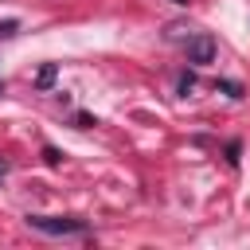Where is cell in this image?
<instances>
[{
	"instance_id": "3957f363",
	"label": "cell",
	"mask_w": 250,
	"mask_h": 250,
	"mask_svg": "<svg viewBox=\"0 0 250 250\" xmlns=\"http://www.w3.org/2000/svg\"><path fill=\"white\" fill-rule=\"evenodd\" d=\"M55 78H59V62H43V66L35 70V90L47 94V90L55 86Z\"/></svg>"
},
{
	"instance_id": "30bf717a",
	"label": "cell",
	"mask_w": 250,
	"mask_h": 250,
	"mask_svg": "<svg viewBox=\"0 0 250 250\" xmlns=\"http://www.w3.org/2000/svg\"><path fill=\"white\" fill-rule=\"evenodd\" d=\"M172 4H188V0H172Z\"/></svg>"
},
{
	"instance_id": "277c9868",
	"label": "cell",
	"mask_w": 250,
	"mask_h": 250,
	"mask_svg": "<svg viewBox=\"0 0 250 250\" xmlns=\"http://www.w3.org/2000/svg\"><path fill=\"white\" fill-rule=\"evenodd\" d=\"M215 86H219V90H223L227 98H234V102L242 98V86H238V82H230V78H223V82H215Z\"/></svg>"
},
{
	"instance_id": "ba28073f",
	"label": "cell",
	"mask_w": 250,
	"mask_h": 250,
	"mask_svg": "<svg viewBox=\"0 0 250 250\" xmlns=\"http://www.w3.org/2000/svg\"><path fill=\"white\" fill-rule=\"evenodd\" d=\"M238 152H242L238 141H230V145H227V164H238Z\"/></svg>"
},
{
	"instance_id": "8992f818",
	"label": "cell",
	"mask_w": 250,
	"mask_h": 250,
	"mask_svg": "<svg viewBox=\"0 0 250 250\" xmlns=\"http://www.w3.org/2000/svg\"><path fill=\"white\" fill-rule=\"evenodd\" d=\"M191 90H195V74L184 70V74H180V94H191Z\"/></svg>"
},
{
	"instance_id": "7a4b0ae2",
	"label": "cell",
	"mask_w": 250,
	"mask_h": 250,
	"mask_svg": "<svg viewBox=\"0 0 250 250\" xmlns=\"http://www.w3.org/2000/svg\"><path fill=\"white\" fill-rule=\"evenodd\" d=\"M184 55H188V62H191V66H207V62H215V35H207V31L188 35Z\"/></svg>"
},
{
	"instance_id": "5b68a950",
	"label": "cell",
	"mask_w": 250,
	"mask_h": 250,
	"mask_svg": "<svg viewBox=\"0 0 250 250\" xmlns=\"http://www.w3.org/2000/svg\"><path fill=\"white\" fill-rule=\"evenodd\" d=\"M43 160H47L51 168H59V164H62V152H59L55 145H47V148H43Z\"/></svg>"
},
{
	"instance_id": "8fae6325",
	"label": "cell",
	"mask_w": 250,
	"mask_h": 250,
	"mask_svg": "<svg viewBox=\"0 0 250 250\" xmlns=\"http://www.w3.org/2000/svg\"><path fill=\"white\" fill-rule=\"evenodd\" d=\"M0 94H4V82H0Z\"/></svg>"
},
{
	"instance_id": "6da1fadb",
	"label": "cell",
	"mask_w": 250,
	"mask_h": 250,
	"mask_svg": "<svg viewBox=\"0 0 250 250\" xmlns=\"http://www.w3.org/2000/svg\"><path fill=\"white\" fill-rule=\"evenodd\" d=\"M27 227L43 230V234H86V219H74V215H27Z\"/></svg>"
},
{
	"instance_id": "52a82bcc",
	"label": "cell",
	"mask_w": 250,
	"mask_h": 250,
	"mask_svg": "<svg viewBox=\"0 0 250 250\" xmlns=\"http://www.w3.org/2000/svg\"><path fill=\"white\" fill-rule=\"evenodd\" d=\"M74 125H78V129H94L98 117H94V113H74Z\"/></svg>"
},
{
	"instance_id": "9c48e42d",
	"label": "cell",
	"mask_w": 250,
	"mask_h": 250,
	"mask_svg": "<svg viewBox=\"0 0 250 250\" xmlns=\"http://www.w3.org/2000/svg\"><path fill=\"white\" fill-rule=\"evenodd\" d=\"M4 176H8V160H0V180H4Z\"/></svg>"
}]
</instances>
